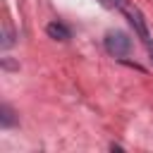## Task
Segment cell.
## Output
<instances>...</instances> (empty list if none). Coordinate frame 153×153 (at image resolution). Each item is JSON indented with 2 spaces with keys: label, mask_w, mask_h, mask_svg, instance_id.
Segmentation results:
<instances>
[{
  "label": "cell",
  "mask_w": 153,
  "mask_h": 153,
  "mask_svg": "<svg viewBox=\"0 0 153 153\" xmlns=\"http://www.w3.org/2000/svg\"><path fill=\"white\" fill-rule=\"evenodd\" d=\"M105 50L115 57H127L131 53V38L124 31H110L105 36Z\"/></svg>",
  "instance_id": "obj_2"
},
{
  "label": "cell",
  "mask_w": 153,
  "mask_h": 153,
  "mask_svg": "<svg viewBox=\"0 0 153 153\" xmlns=\"http://www.w3.org/2000/svg\"><path fill=\"white\" fill-rule=\"evenodd\" d=\"M146 45H148V55H151V60H153V43H151V41H148V43H146Z\"/></svg>",
  "instance_id": "obj_5"
},
{
  "label": "cell",
  "mask_w": 153,
  "mask_h": 153,
  "mask_svg": "<svg viewBox=\"0 0 153 153\" xmlns=\"http://www.w3.org/2000/svg\"><path fill=\"white\" fill-rule=\"evenodd\" d=\"M115 7L129 19V24L134 26V31L141 36V41L143 43H148L151 41V33H148V24H146V17H143V12L134 5V2H129V0H115Z\"/></svg>",
  "instance_id": "obj_1"
},
{
  "label": "cell",
  "mask_w": 153,
  "mask_h": 153,
  "mask_svg": "<svg viewBox=\"0 0 153 153\" xmlns=\"http://www.w3.org/2000/svg\"><path fill=\"white\" fill-rule=\"evenodd\" d=\"M17 117H14V110L10 105H0V124L7 129V127H14Z\"/></svg>",
  "instance_id": "obj_4"
},
{
  "label": "cell",
  "mask_w": 153,
  "mask_h": 153,
  "mask_svg": "<svg viewBox=\"0 0 153 153\" xmlns=\"http://www.w3.org/2000/svg\"><path fill=\"white\" fill-rule=\"evenodd\" d=\"M45 33L50 36V38H55V41H69V29L62 24V22H50L48 26H45Z\"/></svg>",
  "instance_id": "obj_3"
}]
</instances>
